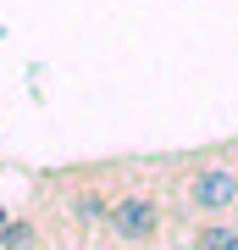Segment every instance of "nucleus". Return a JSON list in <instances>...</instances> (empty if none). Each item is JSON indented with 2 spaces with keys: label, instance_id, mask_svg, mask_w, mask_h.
Wrapping results in <instances>:
<instances>
[{
  "label": "nucleus",
  "instance_id": "nucleus-4",
  "mask_svg": "<svg viewBox=\"0 0 238 250\" xmlns=\"http://www.w3.org/2000/svg\"><path fill=\"white\" fill-rule=\"evenodd\" d=\"M72 217H78L83 228H106L111 195H106V189H78V195H72Z\"/></svg>",
  "mask_w": 238,
  "mask_h": 250
},
{
  "label": "nucleus",
  "instance_id": "nucleus-3",
  "mask_svg": "<svg viewBox=\"0 0 238 250\" xmlns=\"http://www.w3.org/2000/svg\"><path fill=\"white\" fill-rule=\"evenodd\" d=\"M188 250H238V223H227V217H200V228L188 233Z\"/></svg>",
  "mask_w": 238,
  "mask_h": 250
},
{
  "label": "nucleus",
  "instance_id": "nucleus-6",
  "mask_svg": "<svg viewBox=\"0 0 238 250\" xmlns=\"http://www.w3.org/2000/svg\"><path fill=\"white\" fill-rule=\"evenodd\" d=\"M0 223H6V200H0Z\"/></svg>",
  "mask_w": 238,
  "mask_h": 250
},
{
  "label": "nucleus",
  "instance_id": "nucleus-1",
  "mask_svg": "<svg viewBox=\"0 0 238 250\" xmlns=\"http://www.w3.org/2000/svg\"><path fill=\"white\" fill-rule=\"evenodd\" d=\"M238 206V156H205L183 178V211L188 217H227Z\"/></svg>",
  "mask_w": 238,
  "mask_h": 250
},
{
  "label": "nucleus",
  "instance_id": "nucleus-2",
  "mask_svg": "<svg viewBox=\"0 0 238 250\" xmlns=\"http://www.w3.org/2000/svg\"><path fill=\"white\" fill-rule=\"evenodd\" d=\"M161 200L155 195H144V189H128V195H116L111 200V217H106V228L116 233L122 245H155L161 239Z\"/></svg>",
  "mask_w": 238,
  "mask_h": 250
},
{
  "label": "nucleus",
  "instance_id": "nucleus-5",
  "mask_svg": "<svg viewBox=\"0 0 238 250\" xmlns=\"http://www.w3.org/2000/svg\"><path fill=\"white\" fill-rule=\"evenodd\" d=\"M0 250H44L34 217H6V223H0Z\"/></svg>",
  "mask_w": 238,
  "mask_h": 250
}]
</instances>
